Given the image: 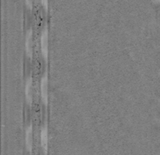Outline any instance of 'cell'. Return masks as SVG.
<instances>
[{
	"instance_id": "1",
	"label": "cell",
	"mask_w": 160,
	"mask_h": 155,
	"mask_svg": "<svg viewBox=\"0 0 160 155\" xmlns=\"http://www.w3.org/2000/svg\"><path fill=\"white\" fill-rule=\"evenodd\" d=\"M41 46L43 56L47 60L48 56V32L47 28L43 30L42 34H41Z\"/></svg>"
},
{
	"instance_id": "6",
	"label": "cell",
	"mask_w": 160,
	"mask_h": 155,
	"mask_svg": "<svg viewBox=\"0 0 160 155\" xmlns=\"http://www.w3.org/2000/svg\"><path fill=\"white\" fill-rule=\"evenodd\" d=\"M33 146V135H32V126H29L26 132V147L28 151L31 153Z\"/></svg>"
},
{
	"instance_id": "8",
	"label": "cell",
	"mask_w": 160,
	"mask_h": 155,
	"mask_svg": "<svg viewBox=\"0 0 160 155\" xmlns=\"http://www.w3.org/2000/svg\"><path fill=\"white\" fill-rule=\"evenodd\" d=\"M26 4H27L28 7L30 9H32L33 8V0H26Z\"/></svg>"
},
{
	"instance_id": "3",
	"label": "cell",
	"mask_w": 160,
	"mask_h": 155,
	"mask_svg": "<svg viewBox=\"0 0 160 155\" xmlns=\"http://www.w3.org/2000/svg\"><path fill=\"white\" fill-rule=\"evenodd\" d=\"M41 96H42L43 101L45 104H48V76L47 74H45V75L43 76L41 79Z\"/></svg>"
},
{
	"instance_id": "5",
	"label": "cell",
	"mask_w": 160,
	"mask_h": 155,
	"mask_svg": "<svg viewBox=\"0 0 160 155\" xmlns=\"http://www.w3.org/2000/svg\"><path fill=\"white\" fill-rule=\"evenodd\" d=\"M25 94L26 100L29 104H32L33 101V90H32V79L29 78L28 80L25 87Z\"/></svg>"
},
{
	"instance_id": "2",
	"label": "cell",
	"mask_w": 160,
	"mask_h": 155,
	"mask_svg": "<svg viewBox=\"0 0 160 155\" xmlns=\"http://www.w3.org/2000/svg\"><path fill=\"white\" fill-rule=\"evenodd\" d=\"M33 32L32 31H28L27 36H26V43H25V47L26 52H27L28 56L32 58L33 56Z\"/></svg>"
},
{
	"instance_id": "7",
	"label": "cell",
	"mask_w": 160,
	"mask_h": 155,
	"mask_svg": "<svg viewBox=\"0 0 160 155\" xmlns=\"http://www.w3.org/2000/svg\"><path fill=\"white\" fill-rule=\"evenodd\" d=\"M41 2H42V5L43 8H45L46 11H48V0H41Z\"/></svg>"
},
{
	"instance_id": "4",
	"label": "cell",
	"mask_w": 160,
	"mask_h": 155,
	"mask_svg": "<svg viewBox=\"0 0 160 155\" xmlns=\"http://www.w3.org/2000/svg\"><path fill=\"white\" fill-rule=\"evenodd\" d=\"M41 145H42L43 151L45 154L48 152V128L46 126L43 127L41 132Z\"/></svg>"
}]
</instances>
